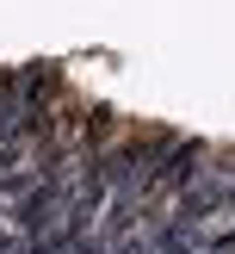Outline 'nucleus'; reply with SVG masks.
I'll use <instances>...</instances> for the list:
<instances>
[{
  "label": "nucleus",
  "mask_w": 235,
  "mask_h": 254,
  "mask_svg": "<svg viewBox=\"0 0 235 254\" xmlns=\"http://www.w3.org/2000/svg\"><path fill=\"white\" fill-rule=\"evenodd\" d=\"M204 161H210V149L198 143V136H173V149L161 155V168H155V192H148V217H161V205H173V198L186 192V186L204 174Z\"/></svg>",
  "instance_id": "obj_1"
},
{
  "label": "nucleus",
  "mask_w": 235,
  "mask_h": 254,
  "mask_svg": "<svg viewBox=\"0 0 235 254\" xmlns=\"http://www.w3.org/2000/svg\"><path fill=\"white\" fill-rule=\"evenodd\" d=\"M118 136H124V118H118V112L105 106V99H93V106L81 112V130H74V149H81V155L93 161V155H105V149L118 143Z\"/></svg>",
  "instance_id": "obj_2"
}]
</instances>
